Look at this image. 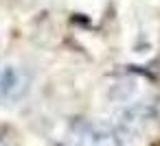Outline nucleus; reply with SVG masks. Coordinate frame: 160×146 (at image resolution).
Listing matches in <instances>:
<instances>
[{
  "mask_svg": "<svg viewBox=\"0 0 160 146\" xmlns=\"http://www.w3.org/2000/svg\"><path fill=\"white\" fill-rule=\"evenodd\" d=\"M127 131L103 122H83L72 131V146H125Z\"/></svg>",
  "mask_w": 160,
  "mask_h": 146,
  "instance_id": "obj_1",
  "label": "nucleus"
},
{
  "mask_svg": "<svg viewBox=\"0 0 160 146\" xmlns=\"http://www.w3.org/2000/svg\"><path fill=\"white\" fill-rule=\"evenodd\" d=\"M31 87L29 72L18 63H0V103H16Z\"/></svg>",
  "mask_w": 160,
  "mask_h": 146,
  "instance_id": "obj_2",
  "label": "nucleus"
}]
</instances>
